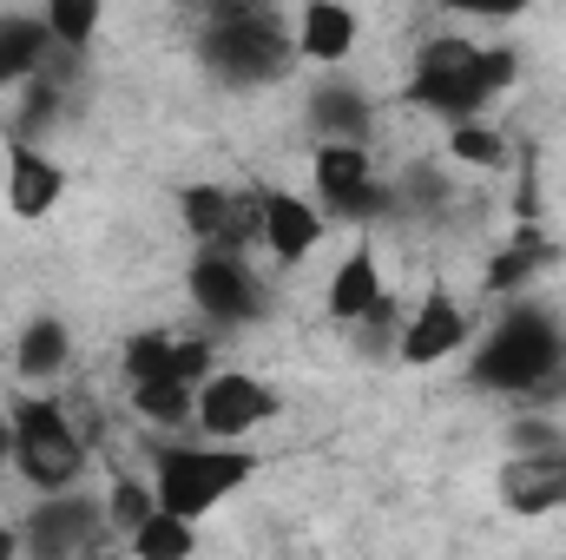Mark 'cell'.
I'll use <instances>...</instances> for the list:
<instances>
[{
  "label": "cell",
  "mask_w": 566,
  "mask_h": 560,
  "mask_svg": "<svg viewBox=\"0 0 566 560\" xmlns=\"http://www.w3.org/2000/svg\"><path fill=\"white\" fill-rule=\"evenodd\" d=\"M191 60L224 93L277 86L296 66V20L277 0H198L191 7Z\"/></svg>",
  "instance_id": "obj_1"
},
{
  "label": "cell",
  "mask_w": 566,
  "mask_h": 560,
  "mask_svg": "<svg viewBox=\"0 0 566 560\" xmlns=\"http://www.w3.org/2000/svg\"><path fill=\"white\" fill-rule=\"evenodd\" d=\"M468 383L547 409V396L566 390V323H560V310H547V303H534V297H507V310H501V317L474 336V350H468Z\"/></svg>",
  "instance_id": "obj_2"
},
{
  "label": "cell",
  "mask_w": 566,
  "mask_h": 560,
  "mask_svg": "<svg viewBox=\"0 0 566 560\" xmlns=\"http://www.w3.org/2000/svg\"><path fill=\"white\" fill-rule=\"evenodd\" d=\"M514 80H521V53L514 46H474L461 33H434L416 53V66H409L402 100L416 113H428V120L454 126V120H488V106Z\"/></svg>",
  "instance_id": "obj_3"
},
{
  "label": "cell",
  "mask_w": 566,
  "mask_h": 560,
  "mask_svg": "<svg viewBox=\"0 0 566 560\" xmlns=\"http://www.w3.org/2000/svg\"><path fill=\"white\" fill-rule=\"evenodd\" d=\"M258 475V455L244 442H158L151 448V495L158 508L185 515V521H205L211 508H224L244 481Z\"/></svg>",
  "instance_id": "obj_4"
},
{
  "label": "cell",
  "mask_w": 566,
  "mask_h": 560,
  "mask_svg": "<svg viewBox=\"0 0 566 560\" xmlns=\"http://www.w3.org/2000/svg\"><path fill=\"white\" fill-rule=\"evenodd\" d=\"M310 191H316L329 225H382V218H396V185L376 172L369 139H316Z\"/></svg>",
  "instance_id": "obj_5"
},
{
  "label": "cell",
  "mask_w": 566,
  "mask_h": 560,
  "mask_svg": "<svg viewBox=\"0 0 566 560\" xmlns=\"http://www.w3.org/2000/svg\"><path fill=\"white\" fill-rule=\"evenodd\" d=\"M7 416H13V468H20L27 488H40V495L80 488V475H86V442H80L73 416H66L53 396H27V403H13Z\"/></svg>",
  "instance_id": "obj_6"
},
{
  "label": "cell",
  "mask_w": 566,
  "mask_h": 560,
  "mask_svg": "<svg viewBox=\"0 0 566 560\" xmlns=\"http://www.w3.org/2000/svg\"><path fill=\"white\" fill-rule=\"evenodd\" d=\"M185 290H191V310H198L211 330H251V323L271 317V290L258 278L251 251L198 245L191 265H185Z\"/></svg>",
  "instance_id": "obj_7"
},
{
  "label": "cell",
  "mask_w": 566,
  "mask_h": 560,
  "mask_svg": "<svg viewBox=\"0 0 566 560\" xmlns=\"http://www.w3.org/2000/svg\"><path fill=\"white\" fill-rule=\"evenodd\" d=\"M113 541V521H106V501H86L80 488H60V495H40V508L20 515V548L33 560H73L93 554Z\"/></svg>",
  "instance_id": "obj_8"
},
{
  "label": "cell",
  "mask_w": 566,
  "mask_h": 560,
  "mask_svg": "<svg viewBox=\"0 0 566 560\" xmlns=\"http://www.w3.org/2000/svg\"><path fill=\"white\" fill-rule=\"evenodd\" d=\"M277 409L283 403L264 376H251V370H218V363H211V376L198 383V416H191V428L211 435V442H251L258 428L277 422Z\"/></svg>",
  "instance_id": "obj_9"
},
{
  "label": "cell",
  "mask_w": 566,
  "mask_h": 560,
  "mask_svg": "<svg viewBox=\"0 0 566 560\" xmlns=\"http://www.w3.org/2000/svg\"><path fill=\"white\" fill-rule=\"evenodd\" d=\"M66 191H73V172H66L46 145L7 133V158H0V198H7V211H13L20 225L53 218Z\"/></svg>",
  "instance_id": "obj_10"
},
{
  "label": "cell",
  "mask_w": 566,
  "mask_h": 560,
  "mask_svg": "<svg viewBox=\"0 0 566 560\" xmlns=\"http://www.w3.org/2000/svg\"><path fill=\"white\" fill-rule=\"evenodd\" d=\"M178 218L191 231V245H218V251H251L258 245V191H231V185H178Z\"/></svg>",
  "instance_id": "obj_11"
},
{
  "label": "cell",
  "mask_w": 566,
  "mask_h": 560,
  "mask_svg": "<svg viewBox=\"0 0 566 560\" xmlns=\"http://www.w3.org/2000/svg\"><path fill=\"white\" fill-rule=\"evenodd\" d=\"M468 343H474V323H468V310L448 290H428L422 303L402 317V330H396V356L409 370H434V363L461 356Z\"/></svg>",
  "instance_id": "obj_12"
},
{
  "label": "cell",
  "mask_w": 566,
  "mask_h": 560,
  "mask_svg": "<svg viewBox=\"0 0 566 560\" xmlns=\"http://www.w3.org/2000/svg\"><path fill=\"white\" fill-rule=\"evenodd\" d=\"M303 126H310V139H369L376 100H369V86L349 80L343 66H323V80L303 93Z\"/></svg>",
  "instance_id": "obj_13"
},
{
  "label": "cell",
  "mask_w": 566,
  "mask_h": 560,
  "mask_svg": "<svg viewBox=\"0 0 566 560\" xmlns=\"http://www.w3.org/2000/svg\"><path fill=\"white\" fill-rule=\"evenodd\" d=\"M329 218L316 198L303 191H258V245L277 258V265H303L316 245H323Z\"/></svg>",
  "instance_id": "obj_14"
},
{
  "label": "cell",
  "mask_w": 566,
  "mask_h": 560,
  "mask_svg": "<svg viewBox=\"0 0 566 560\" xmlns=\"http://www.w3.org/2000/svg\"><path fill=\"white\" fill-rule=\"evenodd\" d=\"M211 343H198V336H178V330H139V336H126V350H119V370H126V383H151V376H178V383H205L211 376Z\"/></svg>",
  "instance_id": "obj_15"
},
{
  "label": "cell",
  "mask_w": 566,
  "mask_h": 560,
  "mask_svg": "<svg viewBox=\"0 0 566 560\" xmlns=\"http://www.w3.org/2000/svg\"><path fill=\"white\" fill-rule=\"evenodd\" d=\"M363 46V13L349 0H303L296 7V60L343 66Z\"/></svg>",
  "instance_id": "obj_16"
},
{
  "label": "cell",
  "mask_w": 566,
  "mask_h": 560,
  "mask_svg": "<svg viewBox=\"0 0 566 560\" xmlns=\"http://www.w3.org/2000/svg\"><path fill=\"white\" fill-rule=\"evenodd\" d=\"M501 495L514 515H547L566 508V442L560 448H541V455H514L501 468Z\"/></svg>",
  "instance_id": "obj_17"
},
{
  "label": "cell",
  "mask_w": 566,
  "mask_h": 560,
  "mask_svg": "<svg viewBox=\"0 0 566 560\" xmlns=\"http://www.w3.org/2000/svg\"><path fill=\"white\" fill-rule=\"evenodd\" d=\"M382 290H389V283H382V265H376V245H349V258H343V265L329 271V283H323V310H329V323L356 330Z\"/></svg>",
  "instance_id": "obj_18"
},
{
  "label": "cell",
  "mask_w": 566,
  "mask_h": 560,
  "mask_svg": "<svg viewBox=\"0 0 566 560\" xmlns=\"http://www.w3.org/2000/svg\"><path fill=\"white\" fill-rule=\"evenodd\" d=\"M66 363H73V323L53 317V310L27 317L20 336H13V370H20V383H53Z\"/></svg>",
  "instance_id": "obj_19"
},
{
  "label": "cell",
  "mask_w": 566,
  "mask_h": 560,
  "mask_svg": "<svg viewBox=\"0 0 566 560\" xmlns=\"http://www.w3.org/2000/svg\"><path fill=\"white\" fill-rule=\"evenodd\" d=\"M53 53V33L40 13H0V93H20Z\"/></svg>",
  "instance_id": "obj_20"
},
{
  "label": "cell",
  "mask_w": 566,
  "mask_h": 560,
  "mask_svg": "<svg viewBox=\"0 0 566 560\" xmlns=\"http://www.w3.org/2000/svg\"><path fill=\"white\" fill-rule=\"evenodd\" d=\"M547 265H554V245L541 231H521L514 245H501L488 258V297H527L534 283L547 278Z\"/></svg>",
  "instance_id": "obj_21"
},
{
  "label": "cell",
  "mask_w": 566,
  "mask_h": 560,
  "mask_svg": "<svg viewBox=\"0 0 566 560\" xmlns=\"http://www.w3.org/2000/svg\"><path fill=\"white\" fill-rule=\"evenodd\" d=\"M126 396H133V416L151 428H191V416H198V383H178V376L126 383Z\"/></svg>",
  "instance_id": "obj_22"
},
{
  "label": "cell",
  "mask_w": 566,
  "mask_h": 560,
  "mask_svg": "<svg viewBox=\"0 0 566 560\" xmlns=\"http://www.w3.org/2000/svg\"><path fill=\"white\" fill-rule=\"evenodd\" d=\"M119 548L139 554V560H185L198 548V521H185V515H171V508H151Z\"/></svg>",
  "instance_id": "obj_23"
},
{
  "label": "cell",
  "mask_w": 566,
  "mask_h": 560,
  "mask_svg": "<svg viewBox=\"0 0 566 560\" xmlns=\"http://www.w3.org/2000/svg\"><path fill=\"white\" fill-rule=\"evenodd\" d=\"M40 20L60 53H86L106 27V0H40Z\"/></svg>",
  "instance_id": "obj_24"
},
{
  "label": "cell",
  "mask_w": 566,
  "mask_h": 560,
  "mask_svg": "<svg viewBox=\"0 0 566 560\" xmlns=\"http://www.w3.org/2000/svg\"><path fill=\"white\" fill-rule=\"evenodd\" d=\"M448 158L454 165H474V172H501L507 165V139L488 120H454L448 126Z\"/></svg>",
  "instance_id": "obj_25"
},
{
  "label": "cell",
  "mask_w": 566,
  "mask_h": 560,
  "mask_svg": "<svg viewBox=\"0 0 566 560\" xmlns=\"http://www.w3.org/2000/svg\"><path fill=\"white\" fill-rule=\"evenodd\" d=\"M60 113H66V100H60V86H53V80H46V66H40V73L20 86V113H13V126H7V133H20V139H40V133H46Z\"/></svg>",
  "instance_id": "obj_26"
},
{
  "label": "cell",
  "mask_w": 566,
  "mask_h": 560,
  "mask_svg": "<svg viewBox=\"0 0 566 560\" xmlns=\"http://www.w3.org/2000/svg\"><path fill=\"white\" fill-rule=\"evenodd\" d=\"M448 178H441V165H409L402 178H396V211H416V218H434L441 205H448Z\"/></svg>",
  "instance_id": "obj_27"
},
{
  "label": "cell",
  "mask_w": 566,
  "mask_h": 560,
  "mask_svg": "<svg viewBox=\"0 0 566 560\" xmlns=\"http://www.w3.org/2000/svg\"><path fill=\"white\" fill-rule=\"evenodd\" d=\"M158 508V495H151V481H133V475H119L113 488H106V521H113V541H126L133 528H139L145 515Z\"/></svg>",
  "instance_id": "obj_28"
},
{
  "label": "cell",
  "mask_w": 566,
  "mask_h": 560,
  "mask_svg": "<svg viewBox=\"0 0 566 560\" xmlns=\"http://www.w3.org/2000/svg\"><path fill=\"white\" fill-rule=\"evenodd\" d=\"M560 442H566V428L547 416L541 403H534V416H521L507 428V448H514V455H541V448H560Z\"/></svg>",
  "instance_id": "obj_29"
},
{
  "label": "cell",
  "mask_w": 566,
  "mask_h": 560,
  "mask_svg": "<svg viewBox=\"0 0 566 560\" xmlns=\"http://www.w3.org/2000/svg\"><path fill=\"white\" fill-rule=\"evenodd\" d=\"M454 20H488V27H501V20H521V13H534V0H441Z\"/></svg>",
  "instance_id": "obj_30"
},
{
  "label": "cell",
  "mask_w": 566,
  "mask_h": 560,
  "mask_svg": "<svg viewBox=\"0 0 566 560\" xmlns=\"http://www.w3.org/2000/svg\"><path fill=\"white\" fill-rule=\"evenodd\" d=\"M13 468V416H0V475Z\"/></svg>",
  "instance_id": "obj_31"
},
{
  "label": "cell",
  "mask_w": 566,
  "mask_h": 560,
  "mask_svg": "<svg viewBox=\"0 0 566 560\" xmlns=\"http://www.w3.org/2000/svg\"><path fill=\"white\" fill-rule=\"evenodd\" d=\"M13 554H27V548H20V528L0 521V560H13Z\"/></svg>",
  "instance_id": "obj_32"
}]
</instances>
